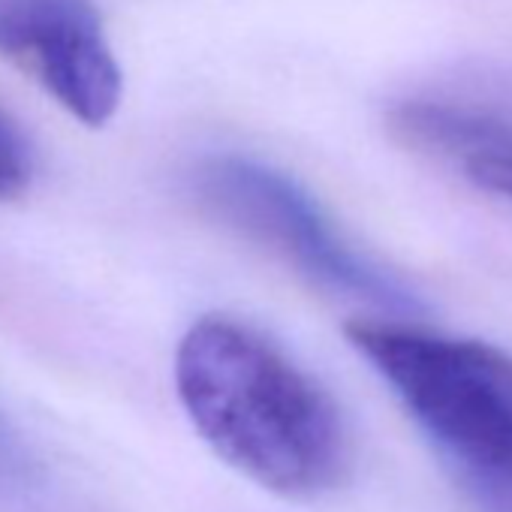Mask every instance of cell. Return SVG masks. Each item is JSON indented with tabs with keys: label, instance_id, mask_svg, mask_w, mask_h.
<instances>
[{
	"label": "cell",
	"instance_id": "obj_1",
	"mask_svg": "<svg viewBox=\"0 0 512 512\" xmlns=\"http://www.w3.org/2000/svg\"><path fill=\"white\" fill-rule=\"evenodd\" d=\"M178 398L220 461L284 497H320L350 467L335 398L272 338L229 317L196 320L175 353Z\"/></svg>",
	"mask_w": 512,
	"mask_h": 512
},
{
	"label": "cell",
	"instance_id": "obj_2",
	"mask_svg": "<svg viewBox=\"0 0 512 512\" xmlns=\"http://www.w3.org/2000/svg\"><path fill=\"white\" fill-rule=\"evenodd\" d=\"M347 338L479 500L512 512V356L374 320L350 323Z\"/></svg>",
	"mask_w": 512,
	"mask_h": 512
},
{
	"label": "cell",
	"instance_id": "obj_3",
	"mask_svg": "<svg viewBox=\"0 0 512 512\" xmlns=\"http://www.w3.org/2000/svg\"><path fill=\"white\" fill-rule=\"evenodd\" d=\"M190 187L202 211L275 253L314 287L380 311L419 308L410 287L362 253L287 172L250 157L217 154L193 169Z\"/></svg>",
	"mask_w": 512,
	"mask_h": 512
},
{
	"label": "cell",
	"instance_id": "obj_4",
	"mask_svg": "<svg viewBox=\"0 0 512 512\" xmlns=\"http://www.w3.org/2000/svg\"><path fill=\"white\" fill-rule=\"evenodd\" d=\"M0 55L88 127H103L121 103V70L88 0H0Z\"/></svg>",
	"mask_w": 512,
	"mask_h": 512
},
{
	"label": "cell",
	"instance_id": "obj_5",
	"mask_svg": "<svg viewBox=\"0 0 512 512\" xmlns=\"http://www.w3.org/2000/svg\"><path fill=\"white\" fill-rule=\"evenodd\" d=\"M31 181V148L10 118L0 115V199L16 196Z\"/></svg>",
	"mask_w": 512,
	"mask_h": 512
},
{
	"label": "cell",
	"instance_id": "obj_6",
	"mask_svg": "<svg viewBox=\"0 0 512 512\" xmlns=\"http://www.w3.org/2000/svg\"><path fill=\"white\" fill-rule=\"evenodd\" d=\"M464 172L476 187L512 202V151L473 157V160L464 163Z\"/></svg>",
	"mask_w": 512,
	"mask_h": 512
}]
</instances>
